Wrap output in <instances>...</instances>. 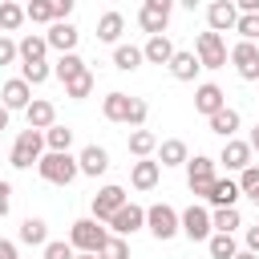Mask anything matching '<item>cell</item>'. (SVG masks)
Wrapping results in <instances>:
<instances>
[{"mask_svg":"<svg viewBox=\"0 0 259 259\" xmlns=\"http://www.w3.org/2000/svg\"><path fill=\"white\" fill-rule=\"evenodd\" d=\"M101 113H105V121H117V125L142 130L146 117H150V105H146L142 97H130V93H117V89H113V93H105Z\"/></svg>","mask_w":259,"mask_h":259,"instance_id":"obj_1","label":"cell"},{"mask_svg":"<svg viewBox=\"0 0 259 259\" xmlns=\"http://www.w3.org/2000/svg\"><path fill=\"white\" fill-rule=\"evenodd\" d=\"M69 243H73V251H81V255H101V247L109 243V231L97 227V219H77V223L69 227Z\"/></svg>","mask_w":259,"mask_h":259,"instance_id":"obj_2","label":"cell"},{"mask_svg":"<svg viewBox=\"0 0 259 259\" xmlns=\"http://www.w3.org/2000/svg\"><path fill=\"white\" fill-rule=\"evenodd\" d=\"M40 158H45V134H40V130H20L16 142H12L8 162H12L16 170H28V166H36Z\"/></svg>","mask_w":259,"mask_h":259,"instance_id":"obj_3","label":"cell"},{"mask_svg":"<svg viewBox=\"0 0 259 259\" xmlns=\"http://www.w3.org/2000/svg\"><path fill=\"white\" fill-rule=\"evenodd\" d=\"M36 170H40V178L53 182V186H69V182L81 174V166H77L73 154H45V158L36 162Z\"/></svg>","mask_w":259,"mask_h":259,"instance_id":"obj_4","label":"cell"},{"mask_svg":"<svg viewBox=\"0 0 259 259\" xmlns=\"http://www.w3.org/2000/svg\"><path fill=\"white\" fill-rule=\"evenodd\" d=\"M146 227H150V235H154V239H162V243H166V239H174V235L182 231V214H178L170 202H154V206L146 210Z\"/></svg>","mask_w":259,"mask_h":259,"instance_id":"obj_5","label":"cell"},{"mask_svg":"<svg viewBox=\"0 0 259 259\" xmlns=\"http://www.w3.org/2000/svg\"><path fill=\"white\" fill-rule=\"evenodd\" d=\"M214 162H219V158H206V154H194V158L186 162V186H190L198 198H206L210 186H214V178H219V174H214Z\"/></svg>","mask_w":259,"mask_h":259,"instance_id":"obj_6","label":"cell"},{"mask_svg":"<svg viewBox=\"0 0 259 259\" xmlns=\"http://www.w3.org/2000/svg\"><path fill=\"white\" fill-rule=\"evenodd\" d=\"M194 57H198L202 69H223L231 53H227V40H223L219 32H198V40H194Z\"/></svg>","mask_w":259,"mask_h":259,"instance_id":"obj_7","label":"cell"},{"mask_svg":"<svg viewBox=\"0 0 259 259\" xmlns=\"http://www.w3.org/2000/svg\"><path fill=\"white\" fill-rule=\"evenodd\" d=\"M138 24H142L150 36H166V24H170V0H146L142 12H138Z\"/></svg>","mask_w":259,"mask_h":259,"instance_id":"obj_8","label":"cell"},{"mask_svg":"<svg viewBox=\"0 0 259 259\" xmlns=\"http://www.w3.org/2000/svg\"><path fill=\"white\" fill-rule=\"evenodd\" d=\"M121 206H125V190H121L117 182H109V186H101V190L93 194V219H97V223H109Z\"/></svg>","mask_w":259,"mask_h":259,"instance_id":"obj_9","label":"cell"},{"mask_svg":"<svg viewBox=\"0 0 259 259\" xmlns=\"http://www.w3.org/2000/svg\"><path fill=\"white\" fill-rule=\"evenodd\" d=\"M231 65H235V73H239L243 81H259V49H255L251 40H239V45L231 49Z\"/></svg>","mask_w":259,"mask_h":259,"instance_id":"obj_10","label":"cell"},{"mask_svg":"<svg viewBox=\"0 0 259 259\" xmlns=\"http://www.w3.org/2000/svg\"><path fill=\"white\" fill-rule=\"evenodd\" d=\"M210 210L206 206H186L182 210V235L186 239H194V243H202V239H210Z\"/></svg>","mask_w":259,"mask_h":259,"instance_id":"obj_11","label":"cell"},{"mask_svg":"<svg viewBox=\"0 0 259 259\" xmlns=\"http://www.w3.org/2000/svg\"><path fill=\"white\" fill-rule=\"evenodd\" d=\"M45 40H49V49H57L61 57H69V53L77 49V40H81V32H77V24H69V20H57V24H49V32H45Z\"/></svg>","mask_w":259,"mask_h":259,"instance_id":"obj_12","label":"cell"},{"mask_svg":"<svg viewBox=\"0 0 259 259\" xmlns=\"http://www.w3.org/2000/svg\"><path fill=\"white\" fill-rule=\"evenodd\" d=\"M109 227H113V235H134V231H142L146 227V206H138V202H125L113 219H109Z\"/></svg>","mask_w":259,"mask_h":259,"instance_id":"obj_13","label":"cell"},{"mask_svg":"<svg viewBox=\"0 0 259 259\" xmlns=\"http://www.w3.org/2000/svg\"><path fill=\"white\" fill-rule=\"evenodd\" d=\"M206 24H210V32H227V28H235L239 24V8H235V0H214L210 8H206Z\"/></svg>","mask_w":259,"mask_h":259,"instance_id":"obj_14","label":"cell"},{"mask_svg":"<svg viewBox=\"0 0 259 259\" xmlns=\"http://www.w3.org/2000/svg\"><path fill=\"white\" fill-rule=\"evenodd\" d=\"M0 105H4L8 113H12V109H28V105H32V85L20 81V77L4 81V89H0Z\"/></svg>","mask_w":259,"mask_h":259,"instance_id":"obj_15","label":"cell"},{"mask_svg":"<svg viewBox=\"0 0 259 259\" xmlns=\"http://www.w3.org/2000/svg\"><path fill=\"white\" fill-rule=\"evenodd\" d=\"M194 109H198V113H206V117H214L219 109H227V93H223L214 81H206V85H198V89H194Z\"/></svg>","mask_w":259,"mask_h":259,"instance_id":"obj_16","label":"cell"},{"mask_svg":"<svg viewBox=\"0 0 259 259\" xmlns=\"http://www.w3.org/2000/svg\"><path fill=\"white\" fill-rule=\"evenodd\" d=\"M24 117H28V130H53L57 125V105L53 101H45V97H32V105L24 109Z\"/></svg>","mask_w":259,"mask_h":259,"instance_id":"obj_17","label":"cell"},{"mask_svg":"<svg viewBox=\"0 0 259 259\" xmlns=\"http://www.w3.org/2000/svg\"><path fill=\"white\" fill-rule=\"evenodd\" d=\"M158 178H162L158 158H142V162H134V166H130V182H134V190H154V186H158Z\"/></svg>","mask_w":259,"mask_h":259,"instance_id":"obj_18","label":"cell"},{"mask_svg":"<svg viewBox=\"0 0 259 259\" xmlns=\"http://www.w3.org/2000/svg\"><path fill=\"white\" fill-rule=\"evenodd\" d=\"M219 162H223L227 170H239V174H243V170L251 166V146H247V142H239V138H231V142L223 146Z\"/></svg>","mask_w":259,"mask_h":259,"instance_id":"obj_19","label":"cell"},{"mask_svg":"<svg viewBox=\"0 0 259 259\" xmlns=\"http://www.w3.org/2000/svg\"><path fill=\"white\" fill-rule=\"evenodd\" d=\"M174 53H178V49H174V40H170V36H150V40L142 45V57H146L150 65H170V61H174Z\"/></svg>","mask_w":259,"mask_h":259,"instance_id":"obj_20","label":"cell"},{"mask_svg":"<svg viewBox=\"0 0 259 259\" xmlns=\"http://www.w3.org/2000/svg\"><path fill=\"white\" fill-rule=\"evenodd\" d=\"M166 69H170V77H174V81H194L202 65H198V57H194L190 49H178V53H174V61H170Z\"/></svg>","mask_w":259,"mask_h":259,"instance_id":"obj_21","label":"cell"},{"mask_svg":"<svg viewBox=\"0 0 259 259\" xmlns=\"http://www.w3.org/2000/svg\"><path fill=\"white\" fill-rule=\"evenodd\" d=\"M77 166H81V174L97 178V174H105V170H109V154H105L101 146H85V150L77 154Z\"/></svg>","mask_w":259,"mask_h":259,"instance_id":"obj_22","label":"cell"},{"mask_svg":"<svg viewBox=\"0 0 259 259\" xmlns=\"http://www.w3.org/2000/svg\"><path fill=\"white\" fill-rule=\"evenodd\" d=\"M239 182H231V178H214V186H210V194H206V202L214 206V210H223V206H235L239 202Z\"/></svg>","mask_w":259,"mask_h":259,"instance_id":"obj_23","label":"cell"},{"mask_svg":"<svg viewBox=\"0 0 259 259\" xmlns=\"http://www.w3.org/2000/svg\"><path fill=\"white\" fill-rule=\"evenodd\" d=\"M190 154H186V142L182 138H166L158 142V166H186Z\"/></svg>","mask_w":259,"mask_h":259,"instance_id":"obj_24","label":"cell"},{"mask_svg":"<svg viewBox=\"0 0 259 259\" xmlns=\"http://www.w3.org/2000/svg\"><path fill=\"white\" fill-rule=\"evenodd\" d=\"M16 45H20V65H40V61H45V53H49V40H45V36H36V32L20 36Z\"/></svg>","mask_w":259,"mask_h":259,"instance_id":"obj_25","label":"cell"},{"mask_svg":"<svg viewBox=\"0 0 259 259\" xmlns=\"http://www.w3.org/2000/svg\"><path fill=\"white\" fill-rule=\"evenodd\" d=\"M121 32H125V16H121V12H105V16L97 20V40L117 45V40H121Z\"/></svg>","mask_w":259,"mask_h":259,"instance_id":"obj_26","label":"cell"},{"mask_svg":"<svg viewBox=\"0 0 259 259\" xmlns=\"http://www.w3.org/2000/svg\"><path fill=\"white\" fill-rule=\"evenodd\" d=\"M125 146H130V154H134V158L142 162V158H150V154H158V134H154V130H134Z\"/></svg>","mask_w":259,"mask_h":259,"instance_id":"obj_27","label":"cell"},{"mask_svg":"<svg viewBox=\"0 0 259 259\" xmlns=\"http://www.w3.org/2000/svg\"><path fill=\"white\" fill-rule=\"evenodd\" d=\"M20 243H28V247H49V223L28 214V219L20 223Z\"/></svg>","mask_w":259,"mask_h":259,"instance_id":"obj_28","label":"cell"},{"mask_svg":"<svg viewBox=\"0 0 259 259\" xmlns=\"http://www.w3.org/2000/svg\"><path fill=\"white\" fill-rule=\"evenodd\" d=\"M81 73H89V65H85L77 53H69V57H57V65H53V77H61L65 85H69V81H77Z\"/></svg>","mask_w":259,"mask_h":259,"instance_id":"obj_29","label":"cell"},{"mask_svg":"<svg viewBox=\"0 0 259 259\" xmlns=\"http://www.w3.org/2000/svg\"><path fill=\"white\" fill-rule=\"evenodd\" d=\"M206 121H210V134H219V138H227V142H231V138H235V130H239V109H231V105H227V109H219V113H214V117H206Z\"/></svg>","mask_w":259,"mask_h":259,"instance_id":"obj_30","label":"cell"},{"mask_svg":"<svg viewBox=\"0 0 259 259\" xmlns=\"http://www.w3.org/2000/svg\"><path fill=\"white\" fill-rule=\"evenodd\" d=\"M210 227H214L219 235H235V231L243 227V214H239V206H223V210H210Z\"/></svg>","mask_w":259,"mask_h":259,"instance_id":"obj_31","label":"cell"},{"mask_svg":"<svg viewBox=\"0 0 259 259\" xmlns=\"http://www.w3.org/2000/svg\"><path fill=\"white\" fill-rule=\"evenodd\" d=\"M24 20H28V16H24V8H20V4H12V0H0V36L16 32Z\"/></svg>","mask_w":259,"mask_h":259,"instance_id":"obj_32","label":"cell"},{"mask_svg":"<svg viewBox=\"0 0 259 259\" xmlns=\"http://www.w3.org/2000/svg\"><path fill=\"white\" fill-rule=\"evenodd\" d=\"M142 61H146V57H142V49H138V45H117V49H113V65H117L121 73H134Z\"/></svg>","mask_w":259,"mask_h":259,"instance_id":"obj_33","label":"cell"},{"mask_svg":"<svg viewBox=\"0 0 259 259\" xmlns=\"http://www.w3.org/2000/svg\"><path fill=\"white\" fill-rule=\"evenodd\" d=\"M45 146H49V154H69V146H73V130H69V125H53V130H45Z\"/></svg>","mask_w":259,"mask_h":259,"instance_id":"obj_34","label":"cell"},{"mask_svg":"<svg viewBox=\"0 0 259 259\" xmlns=\"http://www.w3.org/2000/svg\"><path fill=\"white\" fill-rule=\"evenodd\" d=\"M206 251H210V259H235V255H239L235 235H219V231L206 239Z\"/></svg>","mask_w":259,"mask_h":259,"instance_id":"obj_35","label":"cell"},{"mask_svg":"<svg viewBox=\"0 0 259 259\" xmlns=\"http://www.w3.org/2000/svg\"><path fill=\"white\" fill-rule=\"evenodd\" d=\"M24 16H28L32 24H57L53 0H32V4H24Z\"/></svg>","mask_w":259,"mask_h":259,"instance_id":"obj_36","label":"cell"},{"mask_svg":"<svg viewBox=\"0 0 259 259\" xmlns=\"http://www.w3.org/2000/svg\"><path fill=\"white\" fill-rule=\"evenodd\" d=\"M53 77V69L40 61V65H20V81H28V85H45Z\"/></svg>","mask_w":259,"mask_h":259,"instance_id":"obj_37","label":"cell"},{"mask_svg":"<svg viewBox=\"0 0 259 259\" xmlns=\"http://www.w3.org/2000/svg\"><path fill=\"white\" fill-rule=\"evenodd\" d=\"M65 93H69L73 101H81V97H89V93H93V73H81L77 81H69V85H65Z\"/></svg>","mask_w":259,"mask_h":259,"instance_id":"obj_38","label":"cell"},{"mask_svg":"<svg viewBox=\"0 0 259 259\" xmlns=\"http://www.w3.org/2000/svg\"><path fill=\"white\" fill-rule=\"evenodd\" d=\"M239 190H243V194H251V198L259 194V166H255V162L239 174Z\"/></svg>","mask_w":259,"mask_h":259,"instance_id":"obj_39","label":"cell"},{"mask_svg":"<svg viewBox=\"0 0 259 259\" xmlns=\"http://www.w3.org/2000/svg\"><path fill=\"white\" fill-rule=\"evenodd\" d=\"M101 259H130V247L121 235H109V243L101 247Z\"/></svg>","mask_w":259,"mask_h":259,"instance_id":"obj_40","label":"cell"},{"mask_svg":"<svg viewBox=\"0 0 259 259\" xmlns=\"http://www.w3.org/2000/svg\"><path fill=\"white\" fill-rule=\"evenodd\" d=\"M40 259H77V255H73V243H65V239H49V247H45Z\"/></svg>","mask_w":259,"mask_h":259,"instance_id":"obj_41","label":"cell"},{"mask_svg":"<svg viewBox=\"0 0 259 259\" xmlns=\"http://www.w3.org/2000/svg\"><path fill=\"white\" fill-rule=\"evenodd\" d=\"M235 32L243 36V40H259V16H239V24H235Z\"/></svg>","mask_w":259,"mask_h":259,"instance_id":"obj_42","label":"cell"},{"mask_svg":"<svg viewBox=\"0 0 259 259\" xmlns=\"http://www.w3.org/2000/svg\"><path fill=\"white\" fill-rule=\"evenodd\" d=\"M16 57H20V45L12 36H0V65H12Z\"/></svg>","mask_w":259,"mask_h":259,"instance_id":"obj_43","label":"cell"},{"mask_svg":"<svg viewBox=\"0 0 259 259\" xmlns=\"http://www.w3.org/2000/svg\"><path fill=\"white\" fill-rule=\"evenodd\" d=\"M8 206H12V186H8L4 178H0V219L8 214Z\"/></svg>","mask_w":259,"mask_h":259,"instance_id":"obj_44","label":"cell"},{"mask_svg":"<svg viewBox=\"0 0 259 259\" xmlns=\"http://www.w3.org/2000/svg\"><path fill=\"white\" fill-rule=\"evenodd\" d=\"M53 12H57V20H69V12H73V0H53Z\"/></svg>","mask_w":259,"mask_h":259,"instance_id":"obj_45","label":"cell"},{"mask_svg":"<svg viewBox=\"0 0 259 259\" xmlns=\"http://www.w3.org/2000/svg\"><path fill=\"white\" fill-rule=\"evenodd\" d=\"M247 251L259 255V227H247Z\"/></svg>","mask_w":259,"mask_h":259,"instance_id":"obj_46","label":"cell"},{"mask_svg":"<svg viewBox=\"0 0 259 259\" xmlns=\"http://www.w3.org/2000/svg\"><path fill=\"white\" fill-rule=\"evenodd\" d=\"M0 259H20V255H16V243H12V239H0Z\"/></svg>","mask_w":259,"mask_h":259,"instance_id":"obj_47","label":"cell"},{"mask_svg":"<svg viewBox=\"0 0 259 259\" xmlns=\"http://www.w3.org/2000/svg\"><path fill=\"white\" fill-rule=\"evenodd\" d=\"M247 146H251V154H259V125L251 130V138H247Z\"/></svg>","mask_w":259,"mask_h":259,"instance_id":"obj_48","label":"cell"},{"mask_svg":"<svg viewBox=\"0 0 259 259\" xmlns=\"http://www.w3.org/2000/svg\"><path fill=\"white\" fill-rule=\"evenodd\" d=\"M0 130H8V109L0 105Z\"/></svg>","mask_w":259,"mask_h":259,"instance_id":"obj_49","label":"cell"},{"mask_svg":"<svg viewBox=\"0 0 259 259\" xmlns=\"http://www.w3.org/2000/svg\"><path fill=\"white\" fill-rule=\"evenodd\" d=\"M235 259H259V255H251V251H239V255H235Z\"/></svg>","mask_w":259,"mask_h":259,"instance_id":"obj_50","label":"cell"},{"mask_svg":"<svg viewBox=\"0 0 259 259\" xmlns=\"http://www.w3.org/2000/svg\"><path fill=\"white\" fill-rule=\"evenodd\" d=\"M77 259H101V255H77Z\"/></svg>","mask_w":259,"mask_h":259,"instance_id":"obj_51","label":"cell"},{"mask_svg":"<svg viewBox=\"0 0 259 259\" xmlns=\"http://www.w3.org/2000/svg\"><path fill=\"white\" fill-rule=\"evenodd\" d=\"M255 206H259V194H255Z\"/></svg>","mask_w":259,"mask_h":259,"instance_id":"obj_52","label":"cell"}]
</instances>
